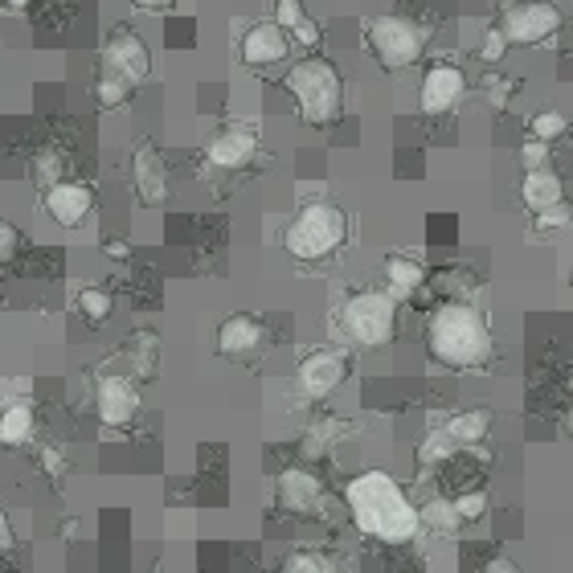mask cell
I'll list each match as a JSON object with an SVG mask.
<instances>
[{
  "label": "cell",
  "mask_w": 573,
  "mask_h": 573,
  "mask_svg": "<svg viewBox=\"0 0 573 573\" xmlns=\"http://www.w3.org/2000/svg\"><path fill=\"white\" fill-rule=\"evenodd\" d=\"M344 508H349V521L356 533L381 540V545H410L422 533L418 504L381 467H369L344 484Z\"/></svg>",
  "instance_id": "1"
},
{
  "label": "cell",
  "mask_w": 573,
  "mask_h": 573,
  "mask_svg": "<svg viewBox=\"0 0 573 573\" xmlns=\"http://www.w3.org/2000/svg\"><path fill=\"white\" fill-rule=\"evenodd\" d=\"M426 353L451 373H475L496 356L488 316L472 300H447L426 320Z\"/></svg>",
  "instance_id": "2"
},
{
  "label": "cell",
  "mask_w": 573,
  "mask_h": 573,
  "mask_svg": "<svg viewBox=\"0 0 573 573\" xmlns=\"http://www.w3.org/2000/svg\"><path fill=\"white\" fill-rule=\"evenodd\" d=\"M283 90L295 99L307 127H332L344 115V78L328 58H300L283 74Z\"/></svg>",
  "instance_id": "3"
},
{
  "label": "cell",
  "mask_w": 573,
  "mask_h": 573,
  "mask_svg": "<svg viewBox=\"0 0 573 573\" xmlns=\"http://www.w3.org/2000/svg\"><path fill=\"white\" fill-rule=\"evenodd\" d=\"M344 242H349V214L328 197L304 202L283 225V251L295 263H324L344 251Z\"/></svg>",
  "instance_id": "4"
},
{
  "label": "cell",
  "mask_w": 573,
  "mask_h": 573,
  "mask_svg": "<svg viewBox=\"0 0 573 573\" xmlns=\"http://www.w3.org/2000/svg\"><path fill=\"white\" fill-rule=\"evenodd\" d=\"M337 324L356 349H386L389 340L398 337V300L389 291H377V286L353 291L340 304Z\"/></svg>",
  "instance_id": "5"
},
{
  "label": "cell",
  "mask_w": 573,
  "mask_h": 573,
  "mask_svg": "<svg viewBox=\"0 0 573 573\" xmlns=\"http://www.w3.org/2000/svg\"><path fill=\"white\" fill-rule=\"evenodd\" d=\"M365 46L381 70H410L426 50V34L405 17H373L365 25Z\"/></svg>",
  "instance_id": "6"
},
{
  "label": "cell",
  "mask_w": 573,
  "mask_h": 573,
  "mask_svg": "<svg viewBox=\"0 0 573 573\" xmlns=\"http://www.w3.org/2000/svg\"><path fill=\"white\" fill-rule=\"evenodd\" d=\"M561 9L553 0H512L500 13V34L508 37V46H540L553 34H561Z\"/></svg>",
  "instance_id": "7"
},
{
  "label": "cell",
  "mask_w": 573,
  "mask_h": 573,
  "mask_svg": "<svg viewBox=\"0 0 573 573\" xmlns=\"http://www.w3.org/2000/svg\"><path fill=\"white\" fill-rule=\"evenodd\" d=\"M344 381H349V356L340 349H316L295 369V389L304 402H328Z\"/></svg>",
  "instance_id": "8"
},
{
  "label": "cell",
  "mask_w": 573,
  "mask_h": 573,
  "mask_svg": "<svg viewBox=\"0 0 573 573\" xmlns=\"http://www.w3.org/2000/svg\"><path fill=\"white\" fill-rule=\"evenodd\" d=\"M102 70L119 74L123 83L144 86L148 74H153V50H148V41L135 34V29L119 25V29H111L107 46H102Z\"/></svg>",
  "instance_id": "9"
},
{
  "label": "cell",
  "mask_w": 573,
  "mask_h": 573,
  "mask_svg": "<svg viewBox=\"0 0 573 573\" xmlns=\"http://www.w3.org/2000/svg\"><path fill=\"white\" fill-rule=\"evenodd\" d=\"M467 99V74L451 62H435L418 83L422 115H451L459 102Z\"/></svg>",
  "instance_id": "10"
},
{
  "label": "cell",
  "mask_w": 573,
  "mask_h": 573,
  "mask_svg": "<svg viewBox=\"0 0 573 573\" xmlns=\"http://www.w3.org/2000/svg\"><path fill=\"white\" fill-rule=\"evenodd\" d=\"M254 156H258V132H254L251 123H225L205 144V160H209V169L218 172L246 169Z\"/></svg>",
  "instance_id": "11"
},
{
  "label": "cell",
  "mask_w": 573,
  "mask_h": 573,
  "mask_svg": "<svg viewBox=\"0 0 573 573\" xmlns=\"http://www.w3.org/2000/svg\"><path fill=\"white\" fill-rule=\"evenodd\" d=\"M132 188H135V197H139V205H148V209L164 205L172 193L169 160L156 153L148 139L135 144V153H132Z\"/></svg>",
  "instance_id": "12"
},
{
  "label": "cell",
  "mask_w": 573,
  "mask_h": 573,
  "mask_svg": "<svg viewBox=\"0 0 573 573\" xmlns=\"http://www.w3.org/2000/svg\"><path fill=\"white\" fill-rule=\"evenodd\" d=\"M41 209L58 230H78L95 214V188L83 181H62L41 193Z\"/></svg>",
  "instance_id": "13"
},
{
  "label": "cell",
  "mask_w": 573,
  "mask_h": 573,
  "mask_svg": "<svg viewBox=\"0 0 573 573\" xmlns=\"http://www.w3.org/2000/svg\"><path fill=\"white\" fill-rule=\"evenodd\" d=\"M286 53H291V37L275 21H258V25H251L246 34L237 37V62L251 70L279 66V62H286Z\"/></svg>",
  "instance_id": "14"
},
{
  "label": "cell",
  "mask_w": 573,
  "mask_h": 573,
  "mask_svg": "<svg viewBox=\"0 0 573 573\" xmlns=\"http://www.w3.org/2000/svg\"><path fill=\"white\" fill-rule=\"evenodd\" d=\"M275 500L291 516H316L324 504V484L312 467H283L275 479Z\"/></svg>",
  "instance_id": "15"
},
{
  "label": "cell",
  "mask_w": 573,
  "mask_h": 573,
  "mask_svg": "<svg viewBox=\"0 0 573 573\" xmlns=\"http://www.w3.org/2000/svg\"><path fill=\"white\" fill-rule=\"evenodd\" d=\"M139 405H144L139 402V386L127 381V377H102L99 389H95V414L111 430H127L139 418Z\"/></svg>",
  "instance_id": "16"
},
{
  "label": "cell",
  "mask_w": 573,
  "mask_h": 573,
  "mask_svg": "<svg viewBox=\"0 0 573 573\" xmlns=\"http://www.w3.org/2000/svg\"><path fill=\"white\" fill-rule=\"evenodd\" d=\"M263 344H267V324L251 312H234L218 324V356L225 361H246V356L263 353Z\"/></svg>",
  "instance_id": "17"
},
{
  "label": "cell",
  "mask_w": 573,
  "mask_h": 573,
  "mask_svg": "<svg viewBox=\"0 0 573 573\" xmlns=\"http://www.w3.org/2000/svg\"><path fill=\"white\" fill-rule=\"evenodd\" d=\"M381 275H386V291L405 304V300H414L422 286H426V267H422L414 254H386V263H381Z\"/></svg>",
  "instance_id": "18"
},
{
  "label": "cell",
  "mask_w": 573,
  "mask_h": 573,
  "mask_svg": "<svg viewBox=\"0 0 573 573\" xmlns=\"http://www.w3.org/2000/svg\"><path fill=\"white\" fill-rule=\"evenodd\" d=\"M491 422L496 418H491L488 405H463V410H455L451 418L442 422V430H447V439L463 451V447H484V442H488Z\"/></svg>",
  "instance_id": "19"
},
{
  "label": "cell",
  "mask_w": 573,
  "mask_h": 573,
  "mask_svg": "<svg viewBox=\"0 0 573 573\" xmlns=\"http://www.w3.org/2000/svg\"><path fill=\"white\" fill-rule=\"evenodd\" d=\"M521 202L528 205L533 214L549 209V205H561V202H565V181H561L553 169L524 172V176H521Z\"/></svg>",
  "instance_id": "20"
},
{
  "label": "cell",
  "mask_w": 573,
  "mask_h": 573,
  "mask_svg": "<svg viewBox=\"0 0 573 573\" xmlns=\"http://www.w3.org/2000/svg\"><path fill=\"white\" fill-rule=\"evenodd\" d=\"M37 430V414L29 402H9L0 405V447H25Z\"/></svg>",
  "instance_id": "21"
},
{
  "label": "cell",
  "mask_w": 573,
  "mask_h": 573,
  "mask_svg": "<svg viewBox=\"0 0 573 573\" xmlns=\"http://www.w3.org/2000/svg\"><path fill=\"white\" fill-rule=\"evenodd\" d=\"M353 426L340 418H320L316 426H307L304 439H300V455H304V463H316V459H324L332 447H337L344 435H349Z\"/></svg>",
  "instance_id": "22"
},
{
  "label": "cell",
  "mask_w": 573,
  "mask_h": 573,
  "mask_svg": "<svg viewBox=\"0 0 573 573\" xmlns=\"http://www.w3.org/2000/svg\"><path fill=\"white\" fill-rule=\"evenodd\" d=\"M127 361H132L135 381H153L156 369H160V337L153 328H139L127 337Z\"/></svg>",
  "instance_id": "23"
},
{
  "label": "cell",
  "mask_w": 573,
  "mask_h": 573,
  "mask_svg": "<svg viewBox=\"0 0 573 573\" xmlns=\"http://www.w3.org/2000/svg\"><path fill=\"white\" fill-rule=\"evenodd\" d=\"M418 516H422V528L426 533H435V537H455L463 521H459L455 512V500H447V496H430L426 504H418Z\"/></svg>",
  "instance_id": "24"
},
{
  "label": "cell",
  "mask_w": 573,
  "mask_h": 573,
  "mask_svg": "<svg viewBox=\"0 0 573 573\" xmlns=\"http://www.w3.org/2000/svg\"><path fill=\"white\" fill-rule=\"evenodd\" d=\"M74 307H78V316H83L90 328H102V324L115 316V295H111L107 286H83Z\"/></svg>",
  "instance_id": "25"
},
{
  "label": "cell",
  "mask_w": 573,
  "mask_h": 573,
  "mask_svg": "<svg viewBox=\"0 0 573 573\" xmlns=\"http://www.w3.org/2000/svg\"><path fill=\"white\" fill-rule=\"evenodd\" d=\"M459 455V447L451 439H447V430H430L426 439L414 447V463H418L422 472H435V467H442V463H451V459Z\"/></svg>",
  "instance_id": "26"
},
{
  "label": "cell",
  "mask_w": 573,
  "mask_h": 573,
  "mask_svg": "<svg viewBox=\"0 0 573 573\" xmlns=\"http://www.w3.org/2000/svg\"><path fill=\"white\" fill-rule=\"evenodd\" d=\"M90 95H95V102H99L102 111H119V107H127V99L135 95V86L123 83V78L111 74V70H99V78H95V86H90Z\"/></svg>",
  "instance_id": "27"
},
{
  "label": "cell",
  "mask_w": 573,
  "mask_h": 573,
  "mask_svg": "<svg viewBox=\"0 0 573 573\" xmlns=\"http://www.w3.org/2000/svg\"><path fill=\"white\" fill-rule=\"evenodd\" d=\"M29 176H34V185H41V188L62 185V181H70V176H66V156L53 153V148L37 153L34 164H29Z\"/></svg>",
  "instance_id": "28"
},
{
  "label": "cell",
  "mask_w": 573,
  "mask_h": 573,
  "mask_svg": "<svg viewBox=\"0 0 573 573\" xmlns=\"http://www.w3.org/2000/svg\"><path fill=\"white\" fill-rule=\"evenodd\" d=\"M528 135L540 139V144H557V139L570 135V119L561 115V111H553V107H545V111H537V115L528 119Z\"/></svg>",
  "instance_id": "29"
},
{
  "label": "cell",
  "mask_w": 573,
  "mask_h": 573,
  "mask_svg": "<svg viewBox=\"0 0 573 573\" xmlns=\"http://www.w3.org/2000/svg\"><path fill=\"white\" fill-rule=\"evenodd\" d=\"M279 573H337V565L324 553H316V549H295V553L283 557V570Z\"/></svg>",
  "instance_id": "30"
},
{
  "label": "cell",
  "mask_w": 573,
  "mask_h": 573,
  "mask_svg": "<svg viewBox=\"0 0 573 573\" xmlns=\"http://www.w3.org/2000/svg\"><path fill=\"white\" fill-rule=\"evenodd\" d=\"M488 508H491V496L484 488L455 496V512H459V521L463 524H479L484 516H488Z\"/></svg>",
  "instance_id": "31"
},
{
  "label": "cell",
  "mask_w": 573,
  "mask_h": 573,
  "mask_svg": "<svg viewBox=\"0 0 573 573\" xmlns=\"http://www.w3.org/2000/svg\"><path fill=\"white\" fill-rule=\"evenodd\" d=\"M533 225H537V234H553V230H565L573 225V205H549V209H540L533 214Z\"/></svg>",
  "instance_id": "32"
},
{
  "label": "cell",
  "mask_w": 573,
  "mask_h": 573,
  "mask_svg": "<svg viewBox=\"0 0 573 573\" xmlns=\"http://www.w3.org/2000/svg\"><path fill=\"white\" fill-rule=\"evenodd\" d=\"M479 62H484V66H500V62H504V53H508V37L500 34V25H491L488 34H484V41H479Z\"/></svg>",
  "instance_id": "33"
},
{
  "label": "cell",
  "mask_w": 573,
  "mask_h": 573,
  "mask_svg": "<svg viewBox=\"0 0 573 573\" xmlns=\"http://www.w3.org/2000/svg\"><path fill=\"white\" fill-rule=\"evenodd\" d=\"M307 17V9H304V0H275V25H279V29H283L286 37H291V29H295V25H300V21Z\"/></svg>",
  "instance_id": "34"
},
{
  "label": "cell",
  "mask_w": 573,
  "mask_h": 573,
  "mask_svg": "<svg viewBox=\"0 0 573 573\" xmlns=\"http://www.w3.org/2000/svg\"><path fill=\"white\" fill-rule=\"evenodd\" d=\"M521 169L524 172H537V169H549V144H540V139H533V135H528V139H524L521 144Z\"/></svg>",
  "instance_id": "35"
},
{
  "label": "cell",
  "mask_w": 573,
  "mask_h": 573,
  "mask_svg": "<svg viewBox=\"0 0 573 573\" xmlns=\"http://www.w3.org/2000/svg\"><path fill=\"white\" fill-rule=\"evenodd\" d=\"M17 254H21V230L13 221L0 218V267H9Z\"/></svg>",
  "instance_id": "36"
},
{
  "label": "cell",
  "mask_w": 573,
  "mask_h": 573,
  "mask_svg": "<svg viewBox=\"0 0 573 573\" xmlns=\"http://www.w3.org/2000/svg\"><path fill=\"white\" fill-rule=\"evenodd\" d=\"M324 41V29H320V21H312V17H304L295 29H291V46H304V50H316Z\"/></svg>",
  "instance_id": "37"
},
{
  "label": "cell",
  "mask_w": 573,
  "mask_h": 573,
  "mask_svg": "<svg viewBox=\"0 0 573 573\" xmlns=\"http://www.w3.org/2000/svg\"><path fill=\"white\" fill-rule=\"evenodd\" d=\"M484 95H488L491 107H504V102L516 95V78H500V74H488V83H484Z\"/></svg>",
  "instance_id": "38"
},
{
  "label": "cell",
  "mask_w": 573,
  "mask_h": 573,
  "mask_svg": "<svg viewBox=\"0 0 573 573\" xmlns=\"http://www.w3.org/2000/svg\"><path fill=\"white\" fill-rule=\"evenodd\" d=\"M13 549H17V533H13V521L0 504V553H13Z\"/></svg>",
  "instance_id": "39"
},
{
  "label": "cell",
  "mask_w": 573,
  "mask_h": 573,
  "mask_svg": "<svg viewBox=\"0 0 573 573\" xmlns=\"http://www.w3.org/2000/svg\"><path fill=\"white\" fill-rule=\"evenodd\" d=\"M484 573H524V570L516 565V561H512V557L500 553V557H491L488 565H484Z\"/></svg>",
  "instance_id": "40"
},
{
  "label": "cell",
  "mask_w": 573,
  "mask_h": 573,
  "mask_svg": "<svg viewBox=\"0 0 573 573\" xmlns=\"http://www.w3.org/2000/svg\"><path fill=\"white\" fill-rule=\"evenodd\" d=\"M102 251H107V258H115V263L132 258V246H127L123 237H107V246H102Z\"/></svg>",
  "instance_id": "41"
},
{
  "label": "cell",
  "mask_w": 573,
  "mask_h": 573,
  "mask_svg": "<svg viewBox=\"0 0 573 573\" xmlns=\"http://www.w3.org/2000/svg\"><path fill=\"white\" fill-rule=\"evenodd\" d=\"M135 9H144V13H169L176 0H132Z\"/></svg>",
  "instance_id": "42"
},
{
  "label": "cell",
  "mask_w": 573,
  "mask_h": 573,
  "mask_svg": "<svg viewBox=\"0 0 573 573\" xmlns=\"http://www.w3.org/2000/svg\"><path fill=\"white\" fill-rule=\"evenodd\" d=\"M41 463H46V472H58V467H62V459H58V455H53V451H46V455H41Z\"/></svg>",
  "instance_id": "43"
},
{
  "label": "cell",
  "mask_w": 573,
  "mask_h": 573,
  "mask_svg": "<svg viewBox=\"0 0 573 573\" xmlns=\"http://www.w3.org/2000/svg\"><path fill=\"white\" fill-rule=\"evenodd\" d=\"M4 4H9V9H29L34 0H4Z\"/></svg>",
  "instance_id": "44"
},
{
  "label": "cell",
  "mask_w": 573,
  "mask_h": 573,
  "mask_svg": "<svg viewBox=\"0 0 573 573\" xmlns=\"http://www.w3.org/2000/svg\"><path fill=\"white\" fill-rule=\"evenodd\" d=\"M561 426H565V435H573V410L565 414V418H561Z\"/></svg>",
  "instance_id": "45"
}]
</instances>
